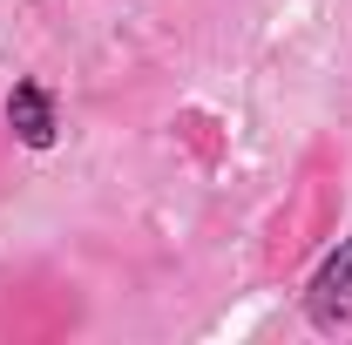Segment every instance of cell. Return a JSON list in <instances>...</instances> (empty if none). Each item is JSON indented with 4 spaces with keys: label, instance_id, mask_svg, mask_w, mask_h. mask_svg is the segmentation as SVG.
I'll return each mask as SVG.
<instances>
[{
    "label": "cell",
    "instance_id": "6da1fadb",
    "mask_svg": "<svg viewBox=\"0 0 352 345\" xmlns=\"http://www.w3.org/2000/svg\"><path fill=\"white\" fill-rule=\"evenodd\" d=\"M332 223H339V156L318 142L305 156V170L285 183V203L264 223V278H292L332 237Z\"/></svg>",
    "mask_w": 352,
    "mask_h": 345
},
{
    "label": "cell",
    "instance_id": "5b68a950",
    "mask_svg": "<svg viewBox=\"0 0 352 345\" xmlns=\"http://www.w3.org/2000/svg\"><path fill=\"white\" fill-rule=\"evenodd\" d=\"M210 129V115H197V109H183V115H176V135H183V142H190V149H197V156H204V163H217V135H204Z\"/></svg>",
    "mask_w": 352,
    "mask_h": 345
},
{
    "label": "cell",
    "instance_id": "277c9868",
    "mask_svg": "<svg viewBox=\"0 0 352 345\" xmlns=\"http://www.w3.org/2000/svg\"><path fill=\"white\" fill-rule=\"evenodd\" d=\"M7 129H14V142H28V149H54V135H61L54 88L47 82H14L7 88Z\"/></svg>",
    "mask_w": 352,
    "mask_h": 345
},
{
    "label": "cell",
    "instance_id": "7a4b0ae2",
    "mask_svg": "<svg viewBox=\"0 0 352 345\" xmlns=\"http://www.w3.org/2000/svg\"><path fill=\"white\" fill-rule=\"evenodd\" d=\"M305 318H311V332H325V339H352V237H339V251L311 271Z\"/></svg>",
    "mask_w": 352,
    "mask_h": 345
},
{
    "label": "cell",
    "instance_id": "3957f363",
    "mask_svg": "<svg viewBox=\"0 0 352 345\" xmlns=\"http://www.w3.org/2000/svg\"><path fill=\"white\" fill-rule=\"evenodd\" d=\"M61 285H0V339H47V332H68L75 311H34L41 298H54Z\"/></svg>",
    "mask_w": 352,
    "mask_h": 345
}]
</instances>
